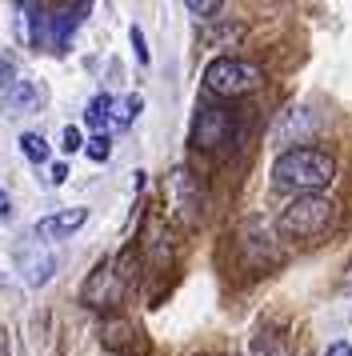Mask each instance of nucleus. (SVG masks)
I'll list each match as a JSON object with an SVG mask.
<instances>
[{
  "label": "nucleus",
  "mask_w": 352,
  "mask_h": 356,
  "mask_svg": "<svg viewBox=\"0 0 352 356\" xmlns=\"http://www.w3.org/2000/svg\"><path fill=\"white\" fill-rule=\"evenodd\" d=\"M109 113H112V97H104V92H100V97L88 100V108H84V120H88L93 129H100V124L109 120Z\"/></svg>",
  "instance_id": "nucleus-14"
},
{
  "label": "nucleus",
  "mask_w": 352,
  "mask_h": 356,
  "mask_svg": "<svg viewBox=\"0 0 352 356\" xmlns=\"http://www.w3.org/2000/svg\"><path fill=\"white\" fill-rule=\"evenodd\" d=\"M61 148H64V152H80V148H84V136H80V129H72V124H68V129L61 132Z\"/></svg>",
  "instance_id": "nucleus-18"
},
{
  "label": "nucleus",
  "mask_w": 352,
  "mask_h": 356,
  "mask_svg": "<svg viewBox=\"0 0 352 356\" xmlns=\"http://www.w3.org/2000/svg\"><path fill=\"white\" fill-rule=\"evenodd\" d=\"M228 136H232V116L224 108H200L196 113V124H192V145L196 148L228 145Z\"/></svg>",
  "instance_id": "nucleus-7"
},
{
  "label": "nucleus",
  "mask_w": 352,
  "mask_h": 356,
  "mask_svg": "<svg viewBox=\"0 0 352 356\" xmlns=\"http://www.w3.org/2000/svg\"><path fill=\"white\" fill-rule=\"evenodd\" d=\"M324 356H352V344L336 340V344H328V353H324Z\"/></svg>",
  "instance_id": "nucleus-21"
},
{
  "label": "nucleus",
  "mask_w": 352,
  "mask_h": 356,
  "mask_svg": "<svg viewBox=\"0 0 352 356\" xmlns=\"http://www.w3.org/2000/svg\"><path fill=\"white\" fill-rule=\"evenodd\" d=\"M240 36H244V29H240V24H228V29H221V33H212L208 40H212V44H237Z\"/></svg>",
  "instance_id": "nucleus-19"
},
{
  "label": "nucleus",
  "mask_w": 352,
  "mask_h": 356,
  "mask_svg": "<svg viewBox=\"0 0 352 356\" xmlns=\"http://www.w3.org/2000/svg\"><path fill=\"white\" fill-rule=\"evenodd\" d=\"M84 13H88V4L61 8V13H52V17H48V29H52V49H56V52L68 49V40H72V33H77V24H80Z\"/></svg>",
  "instance_id": "nucleus-10"
},
{
  "label": "nucleus",
  "mask_w": 352,
  "mask_h": 356,
  "mask_svg": "<svg viewBox=\"0 0 352 356\" xmlns=\"http://www.w3.org/2000/svg\"><path fill=\"white\" fill-rule=\"evenodd\" d=\"M84 305H93V308H109L116 305L120 296H125V273H116V264H96V273L88 276V284H84Z\"/></svg>",
  "instance_id": "nucleus-6"
},
{
  "label": "nucleus",
  "mask_w": 352,
  "mask_h": 356,
  "mask_svg": "<svg viewBox=\"0 0 352 356\" xmlns=\"http://www.w3.org/2000/svg\"><path fill=\"white\" fill-rule=\"evenodd\" d=\"M184 8H189L196 20H212L221 13V0H184Z\"/></svg>",
  "instance_id": "nucleus-15"
},
{
  "label": "nucleus",
  "mask_w": 352,
  "mask_h": 356,
  "mask_svg": "<svg viewBox=\"0 0 352 356\" xmlns=\"http://www.w3.org/2000/svg\"><path fill=\"white\" fill-rule=\"evenodd\" d=\"M13 216V200H8V193L0 188V220H8Z\"/></svg>",
  "instance_id": "nucleus-23"
},
{
  "label": "nucleus",
  "mask_w": 352,
  "mask_h": 356,
  "mask_svg": "<svg viewBox=\"0 0 352 356\" xmlns=\"http://www.w3.org/2000/svg\"><path fill=\"white\" fill-rule=\"evenodd\" d=\"M20 268H24V280H29L32 289H40V284H48L52 273H56V257H52V252H24V257H20Z\"/></svg>",
  "instance_id": "nucleus-11"
},
{
  "label": "nucleus",
  "mask_w": 352,
  "mask_h": 356,
  "mask_svg": "<svg viewBox=\"0 0 352 356\" xmlns=\"http://www.w3.org/2000/svg\"><path fill=\"white\" fill-rule=\"evenodd\" d=\"M333 177H336V161L320 148H288L272 164V184L304 196H317V188L333 184Z\"/></svg>",
  "instance_id": "nucleus-1"
},
{
  "label": "nucleus",
  "mask_w": 352,
  "mask_h": 356,
  "mask_svg": "<svg viewBox=\"0 0 352 356\" xmlns=\"http://www.w3.org/2000/svg\"><path fill=\"white\" fill-rule=\"evenodd\" d=\"M20 152H24L32 164H45L48 161V140L40 132H24V136H20Z\"/></svg>",
  "instance_id": "nucleus-13"
},
{
  "label": "nucleus",
  "mask_w": 352,
  "mask_h": 356,
  "mask_svg": "<svg viewBox=\"0 0 352 356\" xmlns=\"http://www.w3.org/2000/svg\"><path fill=\"white\" fill-rule=\"evenodd\" d=\"M136 113H141V97H128L125 104L116 108V116H112V120H116V124H132V120H136Z\"/></svg>",
  "instance_id": "nucleus-16"
},
{
  "label": "nucleus",
  "mask_w": 352,
  "mask_h": 356,
  "mask_svg": "<svg viewBox=\"0 0 352 356\" xmlns=\"http://www.w3.org/2000/svg\"><path fill=\"white\" fill-rule=\"evenodd\" d=\"M328 225H333V200H324V196H296L280 212V232L292 241H312Z\"/></svg>",
  "instance_id": "nucleus-2"
},
{
  "label": "nucleus",
  "mask_w": 352,
  "mask_h": 356,
  "mask_svg": "<svg viewBox=\"0 0 352 356\" xmlns=\"http://www.w3.org/2000/svg\"><path fill=\"white\" fill-rule=\"evenodd\" d=\"M128 36H132V49H136V60H141V65H148V49H144V33H141V29H132Z\"/></svg>",
  "instance_id": "nucleus-20"
},
{
  "label": "nucleus",
  "mask_w": 352,
  "mask_h": 356,
  "mask_svg": "<svg viewBox=\"0 0 352 356\" xmlns=\"http://www.w3.org/2000/svg\"><path fill=\"white\" fill-rule=\"evenodd\" d=\"M84 220H88V209H61V212H52V216H40V220H36V236H40V241H64V236H72Z\"/></svg>",
  "instance_id": "nucleus-8"
},
{
  "label": "nucleus",
  "mask_w": 352,
  "mask_h": 356,
  "mask_svg": "<svg viewBox=\"0 0 352 356\" xmlns=\"http://www.w3.org/2000/svg\"><path fill=\"white\" fill-rule=\"evenodd\" d=\"M164 200H168V209H173V216L180 225H196V216H200V188H196L189 168H176L173 177L164 180Z\"/></svg>",
  "instance_id": "nucleus-4"
},
{
  "label": "nucleus",
  "mask_w": 352,
  "mask_h": 356,
  "mask_svg": "<svg viewBox=\"0 0 352 356\" xmlns=\"http://www.w3.org/2000/svg\"><path fill=\"white\" fill-rule=\"evenodd\" d=\"M248 356H288V340L280 337V332H256L253 340H248Z\"/></svg>",
  "instance_id": "nucleus-12"
},
{
  "label": "nucleus",
  "mask_w": 352,
  "mask_h": 356,
  "mask_svg": "<svg viewBox=\"0 0 352 356\" xmlns=\"http://www.w3.org/2000/svg\"><path fill=\"white\" fill-rule=\"evenodd\" d=\"M4 104H8L13 113H36V108L45 104V88L36 81H29V76H20V81H13L4 88Z\"/></svg>",
  "instance_id": "nucleus-9"
},
{
  "label": "nucleus",
  "mask_w": 352,
  "mask_h": 356,
  "mask_svg": "<svg viewBox=\"0 0 352 356\" xmlns=\"http://www.w3.org/2000/svg\"><path fill=\"white\" fill-rule=\"evenodd\" d=\"M52 184H64V180H68V164H52Z\"/></svg>",
  "instance_id": "nucleus-22"
},
{
  "label": "nucleus",
  "mask_w": 352,
  "mask_h": 356,
  "mask_svg": "<svg viewBox=\"0 0 352 356\" xmlns=\"http://www.w3.org/2000/svg\"><path fill=\"white\" fill-rule=\"evenodd\" d=\"M260 81H264V72L248 60H237V56H216L205 68V88L216 97H244V92L260 88Z\"/></svg>",
  "instance_id": "nucleus-3"
},
{
  "label": "nucleus",
  "mask_w": 352,
  "mask_h": 356,
  "mask_svg": "<svg viewBox=\"0 0 352 356\" xmlns=\"http://www.w3.org/2000/svg\"><path fill=\"white\" fill-rule=\"evenodd\" d=\"M84 152H88L96 164H104V161H109V152H112V148H109V136H93V140L84 145Z\"/></svg>",
  "instance_id": "nucleus-17"
},
{
  "label": "nucleus",
  "mask_w": 352,
  "mask_h": 356,
  "mask_svg": "<svg viewBox=\"0 0 352 356\" xmlns=\"http://www.w3.org/2000/svg\"><path fill=\"white\" fill-rule=\"evenodd\" d=\"M317 132V113L312 108H304V104H292L285 113L276 116V124H272V145H304L308 136Z\"/></svg>",
  "instance_id": "nucleus-5"
}]
</instances>
